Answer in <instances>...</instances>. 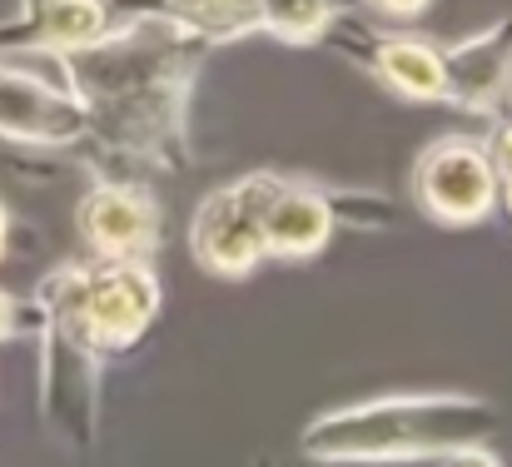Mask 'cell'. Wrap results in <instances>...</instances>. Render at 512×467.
<instances>
[{
    "instance_id": "cell-3",
    "label": "cell",
    "mask_w": 512,
    "mask_h": 467,
    "mask_svg": "<svg viewBox=\"0 0 512 467\" xmlns=\"http://www.w3.org/2000/svg\"><path fill=\"white\" fill-rule=\"evenodd\" d=\"M40 413L45 428L60 433L70 448L95 443L100 423V343L90 338L85 318L75 309V269H55L40 294Z\"/></svg>"
},
{
    "instance_id": "cell-18",
    "label": "cell",
    "mask_w": 512,
    "mask_h": 467,
    "mask_svg": "<svg viewBox=\"0 0 512 467\" xmlns=\"http://www.w3.org/2000/svg\"><path fill=\"white\" fill-rule=\"evenodd\" d=\"M5 249H10V214H5V204H0V259H5Z\"/></svg>"
},
{
    "instance_id": "cell-8",
    "label": "cell",
    "mask_w": 512,
    "mask_h": 467,
    "mask_svg": "<svg viewBox=\"0 0 512 467\" xmlns=\"http://www.w3.org/2000/svg\"><path fill=\"white\" fill-rule=\"evenodd\" d=\"M80 239L95 259H150L165 239V214L135 179H100L75 209Z\"/></svg>"
},
{
    "instance_id": "cell-16",
    "label": "cell",
    "mask_w": 512,
    "mask_h": 467,
    "mask_svg": "<svg viewBox=\"0 0 512 467\" xmlns=\"http://www.w3.org/2000/svg\"><path fill=\"white\" fill-rule=\"evenodd\" d=\"M438 467H503V463H498V458H493V453H488V448L478 443V448H458V453H443V458H438Z\"/></svg>"
},
{
    "instance_id": "cell-11",
    "label": "cell",
    "mask_w": 512,
    "mask_h": 467,
    "mask_svg": "<svg viewBox=\"0 0 512 467\" xmlns=\"http://www.w3.org/2000/svg\"><path fill=\"white\" fill-rule=\"evenodd\" d=\"M448 100L478 115H498L512 90V20H493L488 30L443 45Z\"/></svg>"
},
{
    "instance_id": "cell-9",
    "label": "cell",
    "mask_w": 512,
    "mask_h": 467,
    "mask_svg": "<svg viewBox=\"0 0 512 467\" xmlns=\"http://www.w3.org/2000/svg\"><path fill=\"white\" fill-rule=\"evenodd\" d=\"M324 40H343L348 55H358L363 70H373L388 90L408 100H448V70H443V45H428L418 35H378L358 20L339 15Z\"/></svg>"
},
{
    "instance_id": "cell-19",
    "label": "cell",
    "mask_w": 512,
    "mask_h": 467,
    "mask_svg": "<svg viewBox=\"0 0 512 467\" xmlns=\"http://www.w3.org/2000/svg\"><path fill=\"white\" fill-rule=\"evenodd\" d=\"M498 204L512 214V174H503V194H498Z\"/></svg>"
},
{
    "instance_id": "cell-15",
    "label": "cell",
    "mask_w": 512,
    "mask_h": 467,
    "mask_svg": "<svg viewBox=\"0 0 512 467\" xmlns=\"http://www.w3.org/2000/svg\"><path fill=\"white\" fill-rule=\"evenodd\" d=\"M483 145H488V159L498 164V174H512V120H498Z\"/></svg>"
},
{
    "instance_id": "cell-13",
    "label": "cell",
    "mask_w": 512,
    "mask_h": 467,
    "mask_svg": "<svg viewBox=\"0 0 512 467\" xmlns=\"http://www.w3.org/2000/svg\"><path fill=\"white\" fill-rule=\"evenodd\" d=\"M140 10H160L174 15L194 30H204L209 40H234V35H254L264 30V0H140Z\"/></svg>"
},
{
    "instance_id": "cell-1",
    "label": "cell",
    "mask_w": 512,
    "mask_h": 467,
    "mask_svg": "<svg viewBox=\"0 0 512 467\" xmlns=\"http://www.w3.org/2000/svg\"><path fill=\"white\" fill-rule=\"evenodd\" d=\"M214 45L219 40L174 15L140 10L130 25L105 30L95 45L60 55V85L85 105L90 135L105 155L179 169L189 95Z\"/></svg>"
},
{
    "instance_id": "cell-14",
    "label": "cell",
    "mask_w": 512,
    "mask_h": 467,
    "mask_svg": "<svg viewBox=\"0 0 512 467\" xmlns=\"http://www.w3.org/2000/svg\"><path fill=\"white\" fill-rule=\"evenodd\" d=\"M25 328H40V309L35 304H20V299H10L0 289V343L15 338V333H25Z\"/></svg>"
},
{
    "instance_id": "cell-2",
    "label": "cell",
    "mask_w": 512,
    "mask_h": 467,
    "mask_svg": "<svg viewBox=\"0 0 512 467\" xmlns=\"http://www.w3.org/2000/svg\"><path fill=\"white\" fill-rule=\"evenodd\" d=\"M503 428V413L468 393H403L348 403L304 428V453L319 463H418L478 448Z\"/></svg>"
},
{
    "instance_id": "cell-7",
    "label": "cell",
    "mask_w": 512,
    "mask_h": 467,
    "mask_svg": "<svg viewBox=\"0 0 512 467\" xmlns=\"http://www.w3.org/2000/svg\"><path fill=\"white\" fill-rule=\"evenodd\" d=\"M353 194L343 189H319L304 179H284V189L269 204L264 219V249L269 259H309L319 254L339 224H358V229H383L393 214L383 209H348Z\"/></svg>"
},
{
    "instance_id": "cell-10",
    "label": "cell",
    "mask_w": 512,
    "mask_h": 467,
    "mask_svg": "<svg viewBox=\"0 0 512 467\" xmlns=\"http://www.w3.org/2000/svg\"><path fill=\"white\" fill-rule=\"evenodd\" d=\"M0 135L15 145H75L90 135V115L65 85L0 65Z\"/></svg>"
},
{
    "instance_id": "cell-20",
    "label": "cell",
    "mask_w": 512,
    "mask_h": 467,
    "mask_svg": "<svg viewBox=\"0 0 512 467\" xmlns=\"http://www.w3.org/2000/svg\"><path fill=\"white\" fill-rule=\"evenodd\" d=\"M259 467H269V463H259Z\"/></svg>"
},
{
    "instance_id": "cell-6",
    "label": "cell",
    "mask_w": 512,
    "mask_h": 467,
    "mask_svg": "<svg viewBox=\"0 0 512 467\" xmlns=\"http://www.w3.org/2000/svg\"><path fill=\"white\" fill-rule=\"evenodd\" d=\"M503 194V174L473 135H443L413 164V199L438 224H478Z\"/></svg>"
},
{
    "instance_id": "cell-17",
    "label": "cell",
    "mask_w": 512,
    "mask_h": 467,
    "mask_svg": "<svg viewBox=\"0 0 512 467\" xmlns=\"http://www.w3.org/2000/svg\"><path fill=\"white\" fill-rule=\"evenodd\" d=\"M363 5H373L378 15H393V20H408V15H418L428 0H363Z\"/></svg>"
},
{
    "instance_id": "cell-4",
    "label": "cell",
    "mask_w": 512,
    "mask_h": 467,
    "mask_svg": "<svg viewBox=\"0 0 512 467\" xmlns=\"http://www.w3.org/2000/svg\"><path fill=\"white\" fill-rule=\"evenodd\" d=\"M289 174H274V169H254V174H239L234 184L214 189L199 209H194V224H189V249L194 259L219 274V279H244L254 274L269 249H264V219H269V204L274 194L284 189Z\"/></svg>"
},
{
    "instance_id": "cell-5",
    "label": "cell",
    "mask_w": 512,
    "mask_h": 467,
    "mask_svg": "<svg viewBox=\"0 0 512 467\" xmlns=\"http://www.w3.org/2000/svg\"><path fill=\"white\" fill-rule=\"evenodd\" d=\"M75 269V309L85 318L100 353L140 343L160 313V279L145 259H95Z\"/></svg>"
},
{
    "instance_id": "cell-12",
    "label": "cell",
    "mask_w": 512,
    "mask_h": 467,
    "mask_svg": "<svg viewBox=\"0 0 512 467\" xmlns=\"http://www.w3.org/2000/svg\"><path fill=\"white\" fill-rule=\"evenodd\" d=\"M20 5H25L20 20L0 25V50L70 55L115 30L110 0H20Z\"/></svg>"
}]
</instances>
